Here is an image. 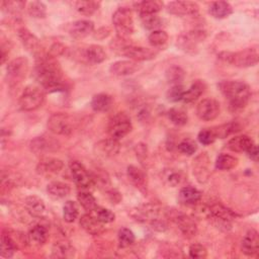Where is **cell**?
<instances>
[{
	"label": "cell",
	"instance_id": "f35d334b",
	"mask_svg": "<svg viewBox=\"0 0 259 259\" xmlns=\"http://www.w3.org/2000/svg\"><path fill=\"white\" fill-rule=\"evenodd\" d=\"M241 124L238 121H230L228 123H224L218 126H214L211 128L215 139H225L227 137H229L232 134H236L238 132L241 131Z\"/></svg>",
	"mask_w": 259,
	"mask_h": 259
},
{
	"label": "cell",
	"instance_id": "60d3db41",
	"mask_svg": "<svg viewBox=\"0 0 259 259\" xmlns=\"http://www.w3.org/2000/svg\"><path fill=\"white\" fill-rule=\"evenodd\" d=\"M72 5L81 14L92 15L94 12L98 10L100 6V2L93 1V0H79V1H73Z\"/></svg>",
	"mask_w": 259,
	"mask_h": 259
},
{
	"label": "cell",
	"instance_id": "7c38bea8",
	"mask_svg": "<svg viewBox=\"0 0 259 259\" xmlns=\"http://www.w3.org/2000/svg\"><path fill=\"white\" fill-rule=\"evenodd\" d=\"M221 111V105L219 101L212 98H205L198 102L196 105V115L199 119L204 121H210L215 119Z\"/></svg>",
	"mask_w": 259,
	"mask_h": 259
},
{
	"label": "cell",
	"instance_id": "d4e9b609",
	"mask_svg": "<svg viewBox=\"0 0 259 259\" xmlns=\"http://www.w3.org/2000/svg\"><path fill=\"white\" fill-rule=\"evenodd\" d=\"M95 150L97 152L96 155L102 156L104 158L115 156L120 150L119 141L111 138L102 140L95 145Z\"/></svg>",
	"mask_w": 259,
	"mask_h": 259
},
{
	"label": "cell",
	"instance_id": "681fc988",
	"mask_svg": "<svg viewBox=\"0 0 259 259\" xmlns=\"http://www.w3.org/2000/svg\"><path fill=\"white\" fill-rule=\"evenodd\" d=\"M167 40H168V34L162 29L153 30L148 36L149 44L155 48L165 45L167 42Z\"/></svg>",
	"mask_w": 259,
	"mask_h": 259
},
{
	"label": "cell",
	"instance_id": "f1b7e54d",
	"mask_svg": "<svg viewBox=\"0 0 259 259\" xmlns=\"http://www.w3.org/2000/svg\"><path fill=\"white\" fill-rule=\"evenodd\" d=\"M91 108L97 112L108 111L113 105V98L107 93L95 94L90 101Z\"/></svg>",
	"mask_w": 259,
	"mask_h": 259
},
{
	"label": "cell",
	"instance_id": "9c48e42d",
	"mask_svg": "<svg viewBox=\"0 0 259 259\" xmlns=\"http://www.w3.org/2000/svg\"><path fill=\"white\" fill-rule=\"evenodd\" d=\"M48 128L53 134L69 136L74 131V121L72 116L67 113H54L48 119Z\"/></svg>",
	"mask_w": 259,
	"mask_h": 259
},
{
	"label": "cell",
	"instance_id": "6125c7cd",
	"mask_svg": "<svg viewBox=\"0 0 259 259\" xmlns=\"http://www.w3.org/2000/svg\"><path fill=\"white\" fill-rule=\"evenodd\" d=\"M246 153H247V155L250 159H252L254 161H257V159H258V149H257L256 144H254Z\"/></svg>",
	"mask_w": 259,
	"mask_h": 259
},
{
	"label": "cell",
	"instance_id": "7402d4cb",
	"mask_svg": "<svg viewBox=\"0 0 259 259\" xmlns=\"http://www.w3.org/2000/svg\"><path fill=\"white\" fill-rule=\"evenodd\" d=\"M241 250L247 256H254L259 250V235L254 229L249 230L241 243Z\"/></svg>",
	"mask_w": 259,
	"mask_h": 259
},
{
	"label": "cell",
	"instance_id": "ee69618b",
	"mask_svg": "<svg viewBox=\"0 0 259 259\" xmlns=\"http://www.w3.org/2000/svg\"><path fill=\"white\" fill-rule=\"evenodd\" d=\"M77 199L79 201V203L81 204V206L91 212L94 211L95 208L97 207V203H96V199L95 197L88 191H80L77 194Z\"/></svg>",
	"mask_w": 259,
	"mask_h": 259
},
{
	"label": "cell",
	"instance_id": "94428289",
	"mask_svg": "<svg viewBox=\"0 0 259 259\" xmlns=\"http://www.w3.org/2000/svg\"><path fill=\"white\" fill-rule=\"evenodd\" d=\"M111 32V29L110 27L108 26H102V27H99L95 32H94V37L95 38H98V39H103V38H106Z\"/></svg>",
	"mask_w": 259,
	"mask_h": 259
},
{
	"label": "cell",
	"instance_id": "e575fe53",
	"mask_svg": "<svg viewBox=\"0 0 259 259\" xmlns=\"http://www.w3.org/2000/svg\"><path fill=\"white\" fill-rule=\"evenodd\" d=\"M162 178L167 185H169L171 187H176V186L180 185L181 183H183L186 176H185L184 172L180 169L168 168V169L164 170V172L162 174Z\"/></svg>",
	"mask_w": 259,
	"mask_h": 259
},
{
	"label": "cell",
	"instance_id": "6f0895ef",
	"mask_svg": "<svg viewBox=\"0 0 259 259\" xmlns=\"http://www.w3.org/2000/svg\"><path fill=\"white\" fill-rule=\"evenodd\" d=\"M197 139H198L200 144H202L204 146H207V145H210L214 142L215 137H214L211 128H203L198 133Z\"/></svg>",
	"mask_w": 259,
	"mask_h": 259
},
{
	"label": "cell",
	"instance_id": "816d5d0a",
	"mask_svg": "<svg viewBox=\"0 0 259 259\" xmlns=\"http://www.w3.org/2000/svg\"><path fill=\"white\" fill-rule=\"evenodd\" d=\"M185 90L184 87L181 84H177V85H173L168 91H167V99L171 102H178V101H182L183 98V94H184Z\"/></svg>",
	"mask_w": 259,
	"mask_h": 259
},
{
	"label": "cell",
	"instance_id": "680465c9",
	"mask_svg": "<svg viewBox=\"0 0 259 259\" xmlns=\"http://www.w3.org/2000/svg\"><path fill=\"white\" fill-rule=\"evenodd\" d=\"M65 51H66V48H65V46L63 44H61V42H54L50 47V49L48 51V54H47V57L55 59V58H57L59 56H62L65 53Z\"/></svg>",
	"mask_w": 259,
	"mask_h": 259
},
{
	"label": "cell",
	"instance_id": "8d00e7d4",
	"mask_svg": "<svg viewBox=\"0 0 259 259\" xmlns=\"http://www.w3.org/2000/svg\"><path fill=\"white\" fill-rule=\"evenodd\" d=\"M17 250V243L13 240L10 234L5 231L1 235V250L0 255L4 258H11Z\"/></svg>",
	"mask_w": 259,
	"mask_h": 259
},
{
	"label": "cell",
	"instance_id": "4fadbf2b",
	"mask_svg": "<svg viewBox=\"0 0 259 259\" xmlns=\"http://www.w3.org/2000/svg\"><path fill=\"white\" fill-rule=\"evenodd\" d=\"M170 217H171V220L176 224L177 228L182 232V234L185 237L191 238L196 235L197 233L196 223L191 217L179 211H174V213L171 214Z\"/></svg>",
	"mask_w": 259,
	"mask_h": 259
},
{
	"label": "cell",
	"instance_id": "6da1fadb",
	"mask_svg": "<svg viewBox=\"0 0 259 259\" xmlns=\"http://www.w3.org/2000/svg\"><path fill=\"white\" fill-rule=\"evenodd\" d=\"M35 77L38 83L49 92L64 91L66 84L59 63L49 57H40L35 66Z\"/></svg>",
	"mask_w": 259,
	"mask_h": 259
},
{
	"label": "cell",
	"instance_id": "cb8c5ba5",
	"mask_svg": "<svg viewBox=\"0 0 259 259\" xmlns=\"http://www.w3.org/2000/svg\"><path fill=\"white\" fill-rule=\"evenodd\" d=\"M208 162L209 159L206 153H201L193 161V174L200 183H204L209 177Z\"/></svg>",
	"mask_w": 259,
	"mask_h": 259
},
{
	"label": "cell",
	"instance_id": "f6af8a7d",
	"mask_svg": "<svg viewBox=\"0 0 259 259\" xmlns=\"http://www.w3.org/2000/svg\"><path fill=\"white\" fill-rule=\"evenodd\" d=\"M184 77H185V72L179 66L173 65L166 70V79L169 83H171L173 85L181 84Z\"/></svg>",
	"mask_w": 259,
	"mask_h": 259
},
{
	"label": "cell",
	"instance_id": "db71d44e",
	"mask_svg": "<svg viewBox=\"0 0 259 259\" xmlns=\"http://www.w3.org/2000/svg\"><path fill=\"white\" fill-rule=\"evenodd\" d=\"M94 212H95V217L103 224H109L115 220V214L110 209L97 206Z\"/></svg>",
	"mask_w": 259,
	"mask_h": 259
},
{
	"label": "cell",
	"instance_id": "30bf717a",
	"mask_svg": "<svg viewBox=\"0 0 259 259\" xmlns=\"http://www.w3.org/2000/svg\"><path fill=\"white\" fill-rule=\"evenodd\" d=\"M119 53L135 62L149 61L156 58V56L158 55V51L156 49H150L133 45L121 46L119 48Z\"/></svg>",
	"mask_w": 259,
	"mask_h": 259
},
{
	"label": "cell",
	"instance_id": "836d02e7",
	"mask_svg": "<svg viewBox=\"0 0 259 259\" xmlns=\"http://www.w3.org/2000/svg\"><path fill=\"white\" fill-rule=\"evenodd\" d=\"M205 88H206V85L203 80H195L190 85L188 90H185V92L183 94L182 101L186 102V103H191V102L195 101L204 92Z\"/></svg>",
	"mask_w": 259,
	"mask_h": 259
},
{
	"label": "cell",
	"instance_id": "83f0119b",
	"mask_svg": "<svg viewBox=\"0 0 259 259\" xmlns=\"http://www.w3.org/2000/svg\"><path fill=\"white\" fill-rule=\"evenodd\" d=\"M179 201L185 205H194L201 199V192L193 186H183L178 195Z\"/></svg>",
	"mask_w": 259,
	"mask_h": 259
},
{
	"label": "cell",
	"instance_id": "9a60e30c",
	"mask_svg": "<svg viewBox=\"0 0 259 259\" xmlns=\"http://www.w3.org/2000/svg\"><path fill=\"white\" fill-rule=\"evenodd\" d=\"M18 36L27 52L34 55L37 59L40 58V41L27 28L21 27L18 29Z\"/></svg>",
	"mask_w": 259,
	"mask_h": 259
},
{
	"label": "cell",
	"instance_id": "5b68a950",
	"mask_svg": "<svg viewBox=\"0 0 259 259\" xmlns=\"http://www.w3.org/2000/svg\"><path fill=\"white\" fill-rule=\"evenodd\" d=\"M133 130L130 116L124 112H117L112 115L107 124V133L109 138L119 141L128 135Z\"/></svg>",
	"mask_w": 259,
	"mask_h": 259
},
{
	"label": "cell",
	"instance_id": "3957f363",
	"mask_svg": "<svg viewBox=\"0 0 259 259\" xmlns=\"http://www.w3.org/2000/svg\"><path fill=\"white\" fill-rule=\"evenodd\" d=\"M218 57L222 61L239 68L253 67L259 61L257 47L246 48L239 52H221Z\"/></svg>",
	"mask_w": 259,
	"mask_h": 259
},
{
	"label": "cell",
	"instance_id": "9f6ffc18",
	"mask_svg": "<svg viewBox=\"0 0 259 259\" xmlns=\"http://www.w3.org/2000/svg\"><path fill=\"white\" fill-rule=\"evenodd\" d=\"M24 6H25V2L23 1H2L1 2V7L11 13H18L24 8Z\"/></svg>",
	"mask_w": 259,
	"mask_h": 259
},
{
	"label": "cell",
	"instance_id": "f546056e",
	"mask_svg": "<svg viewBox=\"0 0 259 259\" xmlns=\"http://www.w3.org/2000/svg\"><path fill=\"white\" fill-rule=\"evenodd\" d=\"M126 175L128 180L139 189H145L147 187V174L145 171L135 165H130L126 169Z\"/></svg>",
	"mask_w": 259,
	"mask_h": 259
},
{
	"label": "cell",
	"instance_id": "44dd1931",
	"mask_svg": "<svg viewBox=\"0 0 259 259\" xmlns=\"http://www.w3.org/2000/svg\"><path fill=\"white\" fill-rule=\"evenodd\" d=\"M79 224L85 232L92 236H97L104 232L103 223H101L95 215L91 214L90 212L81 215Z\"/></svg>",
	"mask_w": 259,
	"mask_h": 259
},
{
	"label": "cell",
	"instance_id": "8fae6325",
	"mask_svg": "<svg viewBox=\"0 0 259 259\" xmlns=\"http://www.w3.org/2000/svg\"><path fill=\"white\" fill-rule=\"evenodd\" d=\"M69 168L76 185L82 189H89L94 185V178L89 174L87 169L78 161H71Z\"/></svg>",
	"mask_w": 259,
	"mask_h": 259
},
{
	"label": "cell",
	"instance_id": "bcb514c9",
	"mask_svg": "<svg viewBox=\"0 0 259 259\" xmlns=\"http://www.w3.org/2000/svg\"><path fill=\"white\" fill-rule=\"evenodd\" d=\"M140 18L144 27L152 31L162 26V19L157 14H140Z\"/></svg>",
	"mask_w": 259,
	"mask_h": 259
},
{
	"label": "cell",
	"instance_id": "d590c367",
	"mask_svg": "<svg viewBox=\"0 0 259 259\" xmlns=\"http://www.w3.org/2000/svg\"><path fill=\"white\" fill-rule=\"evenodd\" d=\"M70 186L61 181H52L47 186V192L54 199H62L69 195Z\"/></svg>",
	"mask_w": 259,
	"mask_h": 259
},
{
	"label": "cell",
	"instance_id": "ffe728a7",
	"mask_svg": "<svg viewBox=\"0 0 259 259\" xmlns=\"http://www.w3.org/2000/svg\"><path fill=\"white\" fill-rule=\"evenodd\" d=\"M141 69V65L138 62L132 60H122L112 63L109 67V72L115 76H127L133 75Z\"/></svg>",
	"mask_w": 259,
	"mask_h": 259
},
{
	"label": "cell",
	"instance_id": "4dcf8cb0",
	"mask_svg": "<svg viewBox=\"0 0 259 259\" xmlns=\"http://www.w3.org/2000/svg\"><path fill=\"white\" fill-rule=\"evenodd\" d=\"M28 241L34 245L40 246L44 245L49 237V231L48 228L41 224L34 225L30 228L28 232Z\"/></svg>",
	"mask_w": 259,
	"mask_h": 259
},
{
	"label": "cell",
	"instance_id": "5bb4252c",
	"mask_svg": "<svg viewBox=\"0 0 259 259\" xmlns=\"http://www.w3.org/2000/svg\"><path fill=\"white\" fill-rule=\"evenodd\" d=\"M167 11L173 15L185 16L198 12V5L192 1H171L166 6Z\"/></svg>",
	"mask_w": 259,
	"mask_h": 259
},
{
	"label": "cell",
	"instance_id": "f5cc1de1",
	"mask_svg": "<svg viewBox=\"0 0 259 259\" xmlns=\"http://www.w3.org/2000/svg\"><path fill=\"white\" fill-rule=\"evenodd\" d=\"M178 151L184 155L187 156H191L193 155L196 151H197V145L194 141L190 140V139H185L183 141H181L178 146Z\"/></svg>",
	"mask_w": 259,
	"mask_h": 259
},
{
	"label": "cell",
	"instance_id": "52a82bcc",
	"mask_svg": "<svg viewBox=\"0 0 259 259\" xmlns=\"http://www.w3.org/2000/svg\"><path fill=\"white\" fill-rule=\"evenodd\" d=\"M45 100L44 90L35 85H29L24 88L19 97V107L23 111H32L37 109Z\"/></svg>",
	"mask_w": 259,
	"mask_h": 259
},
{
	"label": "cell",
	"instance_id": "1f68e13d",
	"mask_svg": "<svg viewBox=\"0 0 259 259\" xmlns=\"http://www.w3.org/2000/svg\"><path fill=\"white\" fill-rule=\"evenodd\" d=\"M207 212L211 217H214L215 219H219L225 223H229L232 220L236 218V213L232 211L230 208L226 207L225 205L221 203H214L207 207Z\"/></svg>",
	"mask_w": 259,
	"mask_h": 259
},
{
	"label": "cell",
	"instance_id": "d6a6232c",
	"mask_svg": "<svg viewBox=\"0 0 259 259\" xmlns=\"http://www.w3.org/2000/svg\"><path fill=\"white\" fill-rule=\"evenodd\" d=\"M208 12L214 18L222 19L228 17L233 13V7L227 1H214L210 3L208 7Z\"/></svg>",
	"mask_w": 259,
	"mask_h": 259
},
{
	"label": "cell",
	"instance_id": "74e56055",
	"mask_svg": "<svg viewBox=\"0 0 259 259\" xmlns=\"http://www.w3.org/2000/svg\"><path fill=\"white\" fill-rule=\"evenodd\" d=\"M75 255V249L66 241H58L53 245L52 257L53 258H72Z\"/></svg>",
	"mask_w": 259,
	"mask_h": 259
},
{
	"label": "cell",
	"instance_id": "2e32d148",
	"mask_svg": "<svg viewBox=\"0 0 259 259\" xmlns=\"http://www.w3.org/2000/svg\"><path fill=\"white\" fill-rule=\"evenodd\" d=\"M68 33L77 39L84 38L94 31V23L91 20L81 19L76 20L68 25Z\"/></svg>",
	"mask_w": 259,
	"mask_h": 259
},
{
	"label": "cell",
	"instance_id": "b9f144b4",
	"mask_svg": "<svg viewBox=\"0 0 259 259\" xmlns=\"http://www.w3.org/2000/svg\"><path fill=\"white\" fill-rule=\"evenodd\" d=\"M238 159L229 154H220L215 159V168L222 171H229L238 165Z\"/></svg>",
	"mask_w": 259,
	"mask_h": 259
},
{
	"label": "cell",
	"instance_id": "ab89813d",
	"mask_svg": "<svg viewBox=\"0 0 259 259\" xmlns=\"http://www.w3.org/2000/svg\"><path fill=\"white\" fill-rule=\"evenodd\" d=\"M163 2L160 0H144L135 3L140 14H157L163 8Z\"/></svg>",
	"mask_w": 259,
	"mask_h": 259
},
{
	"label": "cell",
	"instance_id": "d6986e66",
	"mask_svg": "<svg viewBox=\"0 0 259 259\" xmlns=\"http://www.w3.org/2000/svg\"><path fill=\"white\" fill-rule=\"evenodd\" d=\"M64 167L62 160L54 157H44L37 164L36 172L44 176L58 174Z\"/></svg>",
	"mask_w": 259,
	"mask_h": 259
},
{
	"label": "cell",
	"instance_id": "ac0fdd59",
	"mask_svg": "<svg viewBox=\"0 0 259 259\" xmlns=\"http://www.w3.org/2000/svg\"><path fill=\"white\" fill-rule=\"evenodd\" d=\"M28 60L25 57H18L7 64L6 72L10 78L18 80L25 77L26 73L28 72Z\"/></svg>",
	"mask_w": 259,
	"mask_h": 259
},
{
	"label": "cell",
	"instance_id": "603a6c76",
	"mask_svg": "<svg viewBox=\"0 0 259 259\" xmlns=\"http://www.w3.org/2000/svg\"><path fill=\"white\" fill-rule=\"evenodd\" d=\"M159 211H160V208L158 207V205L154 203H147L133 209L131 214L138 221L151 223L152 221L157 220Z\"/></svg>",
	"mask_w": 259,
	"mask_h": 259
},
{
	"label": "cell",
	"instance_id": "11a10c76",
	"mask_svg": "<svg viewBox=\"0 0 259 259\" xmlns=\"http://www.w3.org/2000/svg\"><path fill=\"white\" fill-rule=\"evenodd\" d=\"M188 253H189V256L191 258L202 259V258H205L207 256V251H206L205 247L202 246L201 244H198V243L190 245V247L188 249Z\"/></svg>",
	"mask_w": 259,
	"mask_h": 259
},
{
	"label": "cell",
	"instance_id": "8992f818",
	"mask_svg": "<svg viewBox=\"0 0 259 259\" xmlns=\"http://www.w3.org/2000/svg\"><path fill=\"white\" fill-rule=\"evenodd\" d=\"M73 58L87 65H96L106 59V53L101 46L89 45L81 48H75Z\"/></svg>",
	"mask_w": 259,
	"mask_h": 259
},
{
	"label": "cell",
	"instance_id": "4316f807",
	"mask_svg": "<svg viewBox=\"0 0 259 259\" xmlns=\"http://www.w3.org/2000/svg\"><path fill=\"white\" fill-rule=\"evenodd\" d=\"M254 141L246 136V135H241V136H235L231 140H229L227 147L229 150L236 152V153H241V152H247L253 145Z\"/></svg>",
	"mask_w": 259,
	"mask_h": 259
},
{
	"label": "cell",
	"instance_id": "c3c4849f",
	"mask_svg": "<svg viewBox=\"0 0 259 259\" xmlns=\"http://www.w3.org/2000/svg\"><path fill=\"white\" fill-rule=\"evenodd\" d=\"M27 13L34 18H44L47 15V6L40 1H32L27 5Z\"/></svg>",
	"mask_w": 259,
	"mask_h": 259
},
{
	"label": "cell",
	"instance_id": "ba28073f",
	"mask_svg": "<svg viewBox=\"0 0 259 259\" xmlns=\"http://www.w3.org/2000/svg\"><path fill=\"white\" fill-rule=\"evenodd\" d=\"M206 37V32L203 29H192L177 37V47L185 53L195 54L197 46Z\"/></svg>",
	"mask_w": 259,
	"mask_h": 259
},
{
	"label": "cell",
	"instance_id": "7dc6e473",
	"mask_svg": "<svg viewBox=\"0 0 259 259\" xmlns=\"http://www.w3.org/2000/svg\"><path fill=\"white\" fill-rule=\"evenodd\" d=\"M79 210L77 204L73 200H68L63 206V218L67 223H74L78 218Z\"/></svg>",
	"mask_w": 259,
	"mask_h": 259
},
{
	"label": "cell",
	"instance_id": "91938a15",
	"mask_svg": "<svg viewBox=\"0 0 259 259\" xmlns=\"http://www.w3.org/2000/svg\"><path fill=\"white\" fill-rule=\"evenodd\" d=\"M135 152L137 155V158L139 159L140 163L144 166H146V161L148 159V152H147V147L143 143H139L135 147Z\"/></svg>",
	"mask_w": 259,
	"mask_h": 259
},
{
	"label": "cell",
	"instance_id": "7bdbcfd3",
	"mask_svg": "<svg viewBox=\"0 0 259 259\" xmlns=\"http://www.w3.org/2000/svg\"><path fill=\"white\" fill-rule=\"evenodd\" d=\"M168 118L170 121L178 126L184 125L188 121V115L186 111L180 107H172L168 110Z\"/></svg>",
	"mask_w": 259,
	"mask_h": 259
},
{
	"label": "cell",
	"instance_id": "484cf974",
	"mask_svg": "<svg viewBox=\"0 0 259 259\" xmlns=\"http://www.w3.org/2000/svg\"><path fill=\"white\" fill-rule=\"evenodd\" d=\"M24 206L27 212L34 218H40L46 210L44 200L37 195H28L27 197H25Z\"/></svg>",
	"mask_w": 259,
	"mask_h": 259
},
{
	"label": "cell",
	"instance_id": "7a4b0ae2",
	"mask_svg": "<svg viewBox=\"0 0 259 259\" xmlns=\"http://www.w3.org/2000/svg\"><path fill=\"white\" fill-rule=\"evenodd\" d=\"M219 89L222 94L229 100V109L231 112L243 110L250 98V87L242 81L227 80L219 83Z\"/></svg>",
	"mask_w": 259,
	"mask_h": 259
},
{
	"label": "cell",
	"instance_id": "f907efd6",
	"mask_svg": "<svg viewBox=\"0 0 259 259\" xmlns=\"http://www.w3.org/2000/svg\"><path fill=\"white\" fill-rule=\"evenodd\" d=\"M117 238H118V244L121 248H127L131 245H133L135 242V235L127 228L120 229L118 232Z\"/></svg>",
	"mask_w": 259,
	"mask_h": 259
},
{
	"label": "cell",
	"instance_id": "e0dca14e",
	"mask_svg": "<svg viewBox=\"0 0 259 259\" xmlns=\"http://www.w3.org/2000/svg\"><path fill=\"white\" fill-rule=\"evenodd\" d=\"M30 149L35 154H44L57 151L60 148V144L52 137H36L30 142Z\"/></svg>",
	"mask_w": 259,
	"mask_h": 259
},
{
	"label": "cell",
	"instance_id": "277c9868",
	"mask_svg": "<svg viewBox=\"0 0 259 259\" xmlns=\"http://www.w3.org/2000/svg\"><path fill=\"white\" fill-rule=\"evenodd\" d=\"M112 22L117 33V37L121 40L128 38L134 32V19L130 8L119 7L112 15Z\"/></svg>",
	"mask_w": 259,
	"mask_h": 259
}]
</instances>
